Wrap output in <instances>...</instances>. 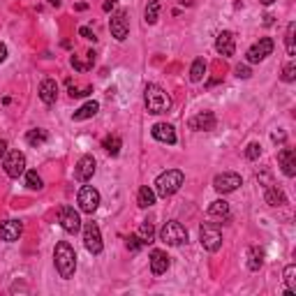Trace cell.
<instances>
[{"instance_id": "cell-5", "label": "cell", "mask_w": 296, "mask_h": 296, "mask_svg": "<svg viewBox=\"0 0 296 296\" xmlns=\"http://www.w3.org/2000/svg\"><path fill=\"white\" fill-rule=\"evenodd\" d=\"M3 166H5V174H7L9 178H18V176L26 171V155H23L21 151H9V153H5Z\"/></svg>"}, {"instance_id": "cell-14", "label": "cell", "mask_w": 296, "mask_h": 296, "mask_svg": "<svg viewBox=\"0 0 296 296\" xmlns=\"http://www.w3.org/2000/svg\"><path fill=\"white\" fill-rule=\"evenodd\" d=\"M23 234V225L18 220H5L0 222V238L7 240V243H14V240H18Z\"/></svg>"}, {"instance_id": "cell-44", "label": "cell", "mask_w": 296, "mask_h": 296, "mask_svg": "<svg viewBox=\"0 0 296 296\" xmlns=\"http://www.w3.org/2000/svg\"><path fill=\"white\" fill-rule=\"evenodd\" d=\"M262 5H271V3H275V0H259Z\"/></svg>"}, {"instance_id": "cell-41", "label": "cell", "mask_w": 296, "mask_h": 296, "mask_svg": "<svg viewBox=\"0 0 296 296\" xmlns=\"http://www.w3.org/2000/svg\"><path fill=\"white\" fill-rule=\"evenodd\" d=\"M5 153H7V141H5V139H0V160L5 157Z\"/></svg>"}, {"instance_id": "cell-3", "label": "cell", "mask_w": 296, "mask_h": 296, "mask_svg": "<svg viewBox=\"0 0 296 296\" xmlns=\"http://www.w3.org/2000/svg\"><path fill=\"white\" fill-rule=\"evenodd\" d=\"M185 176L180 169H166L162 171L160 176H157L155 180V194H160V197H171V194H176L180 190V185H183Z\"/></svg>"}, {"instance_id": "cell-23", "label": "cell", "mask_w": 296, "mask_h": 296, "mask_svg": "<svg viewBox=\"0 0 296 296\" xmlns=\"http://www.w3.org/2000/svg\"><path fill=\"white\" fill-rule=\"evenodd\" d=\"M97 111H100V104L90 100V102H86V104H83L79 111H74L72 118H74V120H86V118H92V116H95Z\"/></svg>"}, {"instance_id": "cell-31", "label": "cell", "mask_w": 296, "mask_h": 296, "mask_svg": "<svg viewBox=\"0 0 296 296\" xmlns=\"http://www.w3.org/2000/svg\"><path fill=\"white\" fill-rule=\"evenodd\" d=\"M102 146H104V151L109 153V155H118L120 153V146H123V141H120V137H106L104 141H102Z\"/></svg>"}, {"instance_id": "cell-37", "label": "cell", "mask_w": 296, "mask_h": 296, "mask_svg": "<svg viewBox=\"0 0 296 296\" xmlns=\"http://www.w3.org/2000/svg\"><path fill=\"white\" fill-rule=\"evenodd\" d=\"M234 72H236V77H238V79H250V74H252V72H250L248 65H238V67H236Z\"/></svg>"}, {"instance_id": "cell-12", "label": "cell", "mask_w": 296, "mask_h": 296, "mask_svg": "<svg viewBox=\"0 0 296 296\" xmlns=\"http://www.w3.org/2000/svg\"><path fill=\"white\" fill-rule=\"evenodd\" d=\"M58 220H60V227H63L67 234H77V231L81 229V217H79V213L74 211L72 206H63V208H60Z\"/></svg>"}, {"instance_id": "cell-35", "label": "cell", "mask_w": 296, "mask_h": 296, "mask_svg": "<svg viewBox=\"0 0 296 296\" xmlns=\"http://www.w3.org/2000/svg\"><path fill=\"white\" fill-rule=\"evenodd\" d=\"M296 79V65L294 63H289V65H285V69H282V81H287V83H291Z\"/></svg>"}, {"instance_id": "cell-38", "label": "cell", "mask_w": 296, "mask_h": 296, "mask_svg": "<svg viewBox=\"0 0 296 296\" xmlns=\"http://www.w3.org/2000/svg\"><path fill=\"white\" fill-rule=\"evenodd\" d=\"M79 35H81V37H86V40H90V42H95V40H97V37H95V32H92L90 28H86V26H81V28H79Z\"/></svg>"}, {"instance_id": "cell-13", "label": "cell", "mask_w": 296, "mask_h": 296, "mask_svg": "<svg viewBox=\"0 0 296 296\" xmlns=\"http://www.w3.org/2000/svg\"><path fill=\"white\" fill-rule=\"evenodd\" d=\"M215 114L213 111H201V114H197L194 118H190V130H197V132H208V130L215 127Z\"/></svg>"}, {"instance_id": "cell-40", "label": "cell", "mask_w": 296, "mask_h": 296, "mask_svg": "<svg viewBox=\"0 0 296 296\" xmlns=\"http://www.w3.org/2000/svg\"><path fill=\"white\" fill-rule=\"evenodd\" d=\"M271 137H273V141H285V139H287V134H285V132H273Z\"/></svg>"}, {"instance_id": "cell-27", "label": "cell", "mask_w": 296, "mask_h": 296, "mask_svg": "<svg viewBox=\"0 0 296 296\" xmlns=\"http://www.w3.org/2000/svg\"><path fill=\"white\" fill-rule=\"evenodd\" d=\"M137 203L141 208L153 206V203H155V192H153L148 185H141V190H139V194H137Z\"/></svg>"}, {"instance_id": "cell-4", "label": "cell", "mask_w": 296, "mask_h": 296, "mask_svg": "<svg viewBox=\"0 0 296 296\" xmlns=\"http://www.w3.org/2000/svg\"><path fill=\"white\" fill-rule=\"evenodd\" d=\"M160 240L166 245H180L188 240V229H185L180 222L169 220V222H164V227L160 229Z\"/></svg>"}, {"instance_id": "cell-11", "label": "cell", "mask_w": 296, "mask_h": 296, "mask_svg": "<svg viewBox=\"0 0 296 296\" xmlns=\"http://www.w3.org/2000/svg\"><path fill=\"white\" fill-rule=\"evenodd\" d=\"M109 30H111V35H114L118 42L127 40V35H130V18H127V12H116L114 16H111V21H109Z\"/></svg>"}, {"instance_id": "cell-17", "label": "cell", "mask_w": 296, "mask_h": 296, "mask_svg": "<svg viewBox=\"0 0 296 296\" xmlns=\"http://www.w3.org/2000/svg\"><path fill=\"white\" fill-rule=\"evenodd\" d=\"M215 51L220 55H234L236 51V42H234V32L229 30H222L215 40Z\"/></svg>"}, {"instance_id": "cell-10", "label": "cell", "mask_w": 296, "mask_h": 296, "mask_svg": "<svg viewBox=\"0 0 296 296\" xmlns=\"http://www.w3.org/2000/svg\"><path fill=\"white\" fill-rule=\"evenodd\" d=\"M77 201L83 213H95L97 206H100V192H97L92 185H83V188L79 190Z\"/></svg>"}, {"instance_id": "cell-33", "label": "cell", "mask_w": 296, "mask_h": 296, "mask_svg": "<svg viewBox=\"0 0 296 296\" xmlns=\"http://www.w3.org/2000/svg\"><path fill=\"white\" fill-rule=\"evenodd\" d=\"M26 185L30 190H42V188H44V183H42V178L37 176V171H26Z\"/></svg>"}, {"instance_id": "cell-34", "label": "cell", "mask_w": 296, "mask_h": 296, "mask_svg": "<svg viewBox=\"0 0 296 296\" xmlns=\"http://www.w3.org/2000/svg\"><path fill=\"white\" fill-rule=\"evenodd\" d=\"M259 155H262V146H259L257 141L248 143V148H245V157H248V160H257Z\"/></svg>"}, {"instance_id": "cell-28", "label": "cell", "mask_w": 296, "mask_h": 296, "mask_svg": "<svg viewBox=\"0 0 296 296\" xmlns=\"http://www.w3.org/2000/svg\"><path fill=\"white\" fill-rule=\"evenodd\" d=\"M264 264V252L259 248H250L248 250V268L250 271H259Z\"/></svg>"}, {"instance_id": "cell-26", "label": "cell", "mask_w": 296, "mask_h": 296, "mask_svg": "<svg viewBox=\"0 0 296 296\" xmlns=\"http://www.w3.org/2000/svg\"><path fill=\"white\" fill-rule=\"evenodd\" d=\"M203 74H206V60L203 58H197L192 63V67H190V81L192 83H199L203 79Z\"/></svg>"}, {"instance_id": "cell-20", "label": "cell", "mask_w": 296, "mask_h": 296, "mask_svg": "<svg viewBox=\"0 0 296 296\" xmlns=\"http://www.w3.org/2000/svg\"><path fill=\"white\" fill-rule=\"evenodd\" d=\"M166 268H169V257H166V252H162V250H153V252H151V271H153V275H164Z\"/></svg>"}, {"instance_id": "cell-7", "label": "cell", "mask_w": 296, "mask_h": 296, "mask_svg": "<svg viewBox=\"0 0 296 296\" xmlns=\"http://www.w3.org/2000/svg\"><path fill=\"white\" fill-rule=\"evenodd\" d=\"M273 49H275V44H273L271 37H262V40L257 42V44H252L248 49V53H245V60L248 63H262V60H266L268 55L273 53Z\"/></svg>"}, {"instance_id": "cell-19", "label": "cell", "mask_w": 296, "mask_h": 296, "mask_svg": "<svg viewBox=\"0 0 296 296\" xmlns=\"http://www.w3.org/2000/svg\"><path fill=\"white\" fill-rule=\"evenodd\" d=\"M264 197H266V203L268 206H282L287 203V197L275 183H266L264 185Z\"/></svg>"}, {"instance_id": "cell-15", "label": "cell", "mask_w": 296, "mask_h": 296, "mask_svg": "<svg viewBox=\"0 0 296 296\" xmlns=\"http://www.w3.org/2000/svg\"><path fill=\"white\" fill-rule=\"evenodd\" d=\"M95 166H97V162H95V157L92 155H83L81 160L77 162V169H74V176H77L79 180H90L92 176H95Z\"/></svg>"}, {"instance_id": "cell-39", "label": "cell", "mask_w": 296, "mask_h": 296, "mask_svg": "<svg viewBox=\"0 0 296 296\" xmlns=\"http://www.w3.org/2000/svg\"><path fill=\"white\" fill-rule=\"evenodd\" d=\"M5 60H7V46L0 42V63H5Z\"/></svg>"}, {"instance_id": "cell-22", "label": "cell", "mask_w": 296, "mask_h": 296, "mask_svg": "<svg viewBox=\"0 0 296 296\" xmlns=\"http://www.w3.org/2000/svg\"><path fill=\"white\" fill-rule=\"evenodd\" d=\"M208 217L211 220H229V203L225 199H217L208 206Z\"/></svg>"}, {"instance_id": "cell-32", "label": "cell", "mask_w": 296, "mask_h": 296, "mask_svg": "<svg viewBox=\"0 0 296 296\" xmlns=\"http://www.w3.org/2000/svg\"><path fill=\"white\" fill-rule=\"evenodd\" d=\"M294 30H296V23L291 21L287 26V35H285V46H287V53L294 55L296 53V44H294Z\"/></svg>"}, {"instance_id": "cell-6", "label": "cell", "mask_w": 296, "mask_h": 296, "mask_svg": "<svg viewBox=\"0 0 296 296\" xmlns=\"http://www.w3.org/2000/svg\"><path fill=\"white\" fill-rule=\"evenodd\" d=\"M240 185H243V178H240L238 174H234V171H225V174H217L215 178H213V188H215V192H220V194L234 192V190H238Z\"/></svg>"}, {"instance_id": "cell-21", "label": "cell", "mask_w": 296, "mask_h": 296, "mask_svg": "<svg viewBox=\"0 0 296 296\" xmlns=\"http://www.w3.org/2000/svg\"><path fill=\"white\" fill-rule=\"evenodd\" d=\"M55 97H58V83H55L53 79H44V81L40 83V100L44 102V104H53Z\"/></svg>"}, {"instance_id": "cell-18", "label": "cell", "mask_w": 296, "mask_h": 296, "mask_svg": "<svg viewBox=\"0 0 296 296\" xmlns=\"http://www.w3.org/2000/svg\"><path fill=\"white\" fill-rule=\"evenodd\" d=\"M278 162H280L282 171H285V176H296V153L294 148H282L280 153H278Z\"/></svg>"}, {"instance_id": "cell-2", "label": "cell", "mask_w": 296, "mask_h": 296, "mask_svg": "<svg viewBox=\"0 0 296 296\" xmlns=\"http://www.w3.org/2000/svg\"><path fill=\"white\" fill-rule=\"evenodd\" d=\"M143 104H146L148 114H166V111L171 109V97L166 90H162L160 86H155V83H148L146 90H143Z\"/></svg>"}, {"instance_id": "cell-30", "label": "cell", "mask_w": 296, "mask_h": 296, "mask_svg": "<svg viewBox=\"0 0 296 296\" xmlns=\"http://www.w3.org/2000/svg\"><path fill=\"white\" fill-rule=\"evenodd\" d=\"M49 139V134H46V130H30V132L26 134V141L30 143V146H42V143Z\"/></svg>"}, {"instance_id": "cell-45", "label": "cell", "mask_w": 296, "mask_h": 296, "mask_svg": "<svg viewBox=\"0 0 296 296\" xmlns=\"http://www.w3.org/2000/svg\"><path fill=\"white\" fill-rule=\"evenodd\" d=\"M49 3H51V5H55V7H58V5H60V0H49Z\"/></svg>"}, {"instance_id": "cell-29", "label": "cell", "mask_w": 296, "mask_h": 296, "mask_svg": "<svg viewBox=\"0 0 296 296\" xmlns=\"http://www.w3.org/2000/svg\"><path fill=\"white\" fill-rule=\"evenodd\" d=\"M137 236L143 240V245L153 243V236H155V229H153V222L143 220V222H141V227H139V231H137Z\"/></svg>"}, {"instance_id": "cell-16", "label": "cell", "mask_w": 296, "mask_h": 296, "mask_svg": "<svg viewBox=\"0 0 296 296\" xmlns=\"http://www.w3.org/2000/svg\"><path fill=\"white\" fill-rule=\"evenodd\" d=\"M151 134L162 143H169V146L176 143V130H174V125H169V123H155L151 127Z\"/></svg>"}, {"instance_id": "cell-24", "label": "cell", "mask_w": 296, "mask_h": 296, "mask_svg": "<svg viewBox=\"0 0 296 296\" xmlns=\"http://www.w3.org/2000/svg\"><path fill=\"white\" fill-rule=\"evenodd\" d=\"M285 296H296V266L294 264H289V266L285 268Z\"/></svg>"}, {"instance_id": "cell-43", "label": "cell", "mask_w": 296, "mask_h": 296, "mask_svg": "<svg viewBox=\"0 0 296 296\" xmlns=\"http://www.w3.org/2000/svg\"><path fill=\"white\" fill-rule=\"evenodd\" d=\"M264 23H266V26H271V23H273V16H271V14H266V16H264Z\"/></svg>"}, {"instance_id": "cell-25", "label": "cell", "mask_w": 296, "mask_h": 296, "mask_svg": "<svg viewBox=\"0 0 296 296\" xmlns=\"http://www.w3.org/2000/svg\"><path fill=\"white\" fill-rule=\"evenodd\" d=\"M160 0H151V3L146 5V12H143V21L148 23V26H153V23H157V16H160Z\"/></svg>"}, {"instance_id": "cell-8", "label": "cell", "mask_w": 296, "mask_h": 296, "mask_svg": "<svg viewBox=\"0 0 296 296\" xmlns=\"http://www.w3.org/2000/svg\"><path fill=\"white\" fill-rule=\"evenodd\" d=\"M83 245L90 254H100L102 252V234L97 222H86L83 227Z\"/></svg>"}, {"instance_id": "cell-1", "label": "cell", "mask_w": 296, "mask_h": 296, "mask_svg": "<svg viewBox=\"0 0 296 296\" xmlns=\"http://www.w3.org/2000/svg\"><path fill=\"white\" fill-rule=\"evenodd\" d=\"M53 262H55V271L60 273V278L69 280L77 271V252L67 240H60L53 250Z\"/></svg>"}, {"instance_id": "cell-36", "label": "cell", "mask_w": 296, "mask_h": 296, "mask_svg": "<svg viewBox=\"0 0 296 296\" xmlns=\"http://www.w3.org/2000/svg\"><path fill=\"white\" fill-rule=\"evenodd\" d=\"M127 248L132 250V252H139V250L143 248V240L139 238L137 234H132V236H127Z\"/></svg>"}, {"instance_id": "cell-42", "label": "cell", "mask_w": 296, "mask_h": 296, "mask_svg": "<svg viewBox=\"0 0 296 296\" xmlns=\"http://www.w3.org/2000/svg\"><path fill=\"white\" fill-rule=\"evenodd\" d=\"M116 3H118V0H106V3H104V12H109V9L114 7Z\"/></svg>"}, {"instance_id": "cell-9", "label": "cell", "mask_w": 296, "mask_h": 296, "mask_svg": "<svg viewBox=\"0 0 296 296\" xmlns=\"http://www.w3.org/2000/svg\"><path fill=\"white\" fill-rule=\"evenodd\" d=\"M199 240H201L203 250H208V252H217L222 245V234L217 227L213 225H203L201 229H199Z\"/></svg>"}]
</instances>
